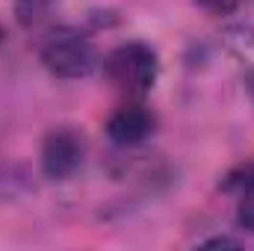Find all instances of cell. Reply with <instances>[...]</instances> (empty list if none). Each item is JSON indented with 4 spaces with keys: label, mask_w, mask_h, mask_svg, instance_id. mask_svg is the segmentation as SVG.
Masks as SVG:
<instances>
[{
    "label": "cell",
    "mask_w": 254,
    "mask_h": 251,
    "mask_svg": "<svg viewBox=\"0 0 254 251\" xmlns=\"http://www.w3.org/2000/svg\"><path fill=\"white\" fill-rule=\"evenodd\" d=\"M0 42H3V27H0Z\"/></svg>",
    "instance_id": "cell-11"
},
{
    "label": "cell",
    "mask_w": 254,
    "mask_h": 251,
    "mask_svg": "<svg viewBox=\"0 0 254 251\" xmlns=\"http://www.w3.org/2000/svg\"><path fill=\"white\" fill-rule=\"evenodd\" d=\"M243 80H246V89H249V95H252V101H254V74L243 77Z\"/></svg>",
    "instance_id": "cell-10"
},
{
    "label": "cell",
    "mask_w": 254,
    "mask_h": 251,
    "mask_svg": "<svg viewBox=\"0 0 254 251\" xmlns=\"http://www.w3.org/2000/svg\"><path fill=\"white\" fill-rule=\"evenodd\" d=\"M222 48L228 51V57L237 63L243 71V77L254 74V27L252 24H231L222 30Z\"/></svg>",
    "instance_id": "cell-6"
},
{
    "label": "cell",
    "mask_w": 254,
    "mask_h": 251,
    "mask_svg": "<svg viewBox=\"0 0 254 251\" xmlns=\"http://www.w3.org/2000/svg\"><path fill=\"white\" fill-rule=\"evenodd\" d=\"M86 160V139L74 127H57L42 142V172L51 181H68Z\"/></svg>",
    "instance_id": "cell-3"
},
{
    "label": "cell",
    "mask_w": 254,
    "mask_h": 251,
    "mask_svg": "<svg viewBox=\"0 0 254 251\" xmlns=\"http://www.w3.org/2000/svg\"><path fill=\"white\" fill-rule=\"evenodd\" d=\"M195 6H201L204 12H210V15H231L243 0H192Z\"/></svg>",
    "instance_id": "cell-8"
},
{
    "label": "cell",
    "mask_w": 254,
    "mask_h": 251,
    "mask_svg": "<svg viewBox=\"0 0 254 251\" xmlns=\"http://www.w3.org/2000/svg\"><path fill=\"white\" fill-rule=\"evenodd\" d=\"M39 57L54 77H63V80H83L101 65L95 45L80 30H71V27H54L42 39Z\"/></svg>",
    "instance_id": "cell-2"
},
{
    "label": "cell",
    "mask_w": 254,
    "mask_h": 251,
    "mask_svg": "<svg viewBox=\"0 0 254 251\" xmlns=\"http://www.w3.org/2000/svg\"><path fill=\"white\" fill-rule=\"evenodd\" d=\"M201 246L204 249H240L243 243L240 240H231V237H213V240H204Z\"/></svg>",
    "instance_id": "cell-9"
},
{
    "label": "cell",
    "mask_w": 254,
    "mask_h": 251,
    "mask_svg": "<svg viewBox=\"0 0 254 251\" xmlns=\"http://www.w3.org/2000/svg\"><path fill=\"white\" fill-rule=\"evenodd\" d=\"M54 3L57 0H18V6H15V15H18V21L24 24V27H39L42 21H48V15L54 12Z\"/></svg>",
    "instance_id": "cell-7"
},
{
    "label": "cell",
    "mask_w": 254,
    "mask_h": 251,
    "mask_svg": "<svg viewBox=\"0 0 254 251\" xmlns=\"http://www.w3.org/2000/svg\"><path fill=\"white\" fill-rule=\"evenodd\" d=\"M219 189L237 198V225L254 234V163H243L231 169L222 178Z\"/></svg>",
    "instance_id": "cell-5"
},
{
    "label": "cell",
    "mask_w": 254,
    "mask_h": 251,
    "mask_svg": "<svg viewBox=\"0 0 254 251\" xmlns=\"http://www.w3.org/2000/svg\"><path fill=\"white\" fill-rule=\"evenodd\" d=\"M104 74L127 98H145L160 77L157 51L145 42H125L104 57Z\"/></svg>",
    "instance_id": "cell-1"
},
{
    "label": "cell",
    "mask_w": 254,
    "mask_h": 251,
    "mask_svg": "<svg viewBox=\"0 0 254 251\" xmlns=\"http://www.w3.org/2000/svg\"><path fill=\"white\" fill-rule=\"evenodd\" d=\"M157 127L154 113L142 104V98H127L122 107H116L107 119V136L110 142L122 145V148H133L142 145Z\"/></svg>",
    "instance_id": "cell-4"
}]
</instances>
